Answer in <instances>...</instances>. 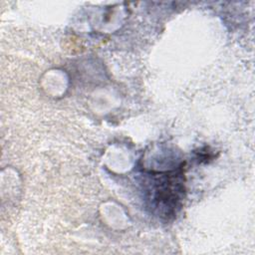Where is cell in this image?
<instances>
[{
  "label": "cell",
  "mask_w": 255,
  "mask_h": 255,
  "mask_svg": "<svg viewBox=\"0 0 255 255\" xmlns=\"http://www.w3.org/2000/svg\"><path fill=\"white\" fill-rule=\"evenodd\" d=\"M184 191L180 169L151 173L147 183V199L158 215L169 218L176 214L181 205Z\"/></svg>",
  "instance_id": "6da1fadb"
}]
</instances>
